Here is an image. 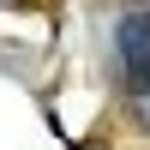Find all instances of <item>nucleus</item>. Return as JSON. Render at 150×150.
<instances>
[{
    "label": "nucleus",
    "instance_id": "1",
    "mask_svg": "<svg viewBox=\"0 0 150 150\" xmlns=\"http://www.w3.org/2000/svg\"><path fill=\"white\" fill-rule=\"evenodd\" d=\"M0 6H24V0H0Z\"/></svg>",
    "mask_w": 150,
    "mask_h": 150
}]
</instances>
